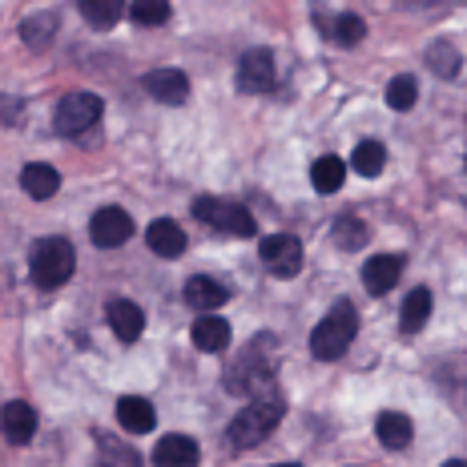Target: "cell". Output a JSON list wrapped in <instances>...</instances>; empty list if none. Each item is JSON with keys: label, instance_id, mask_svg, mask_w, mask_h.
Masks as SVG:
<instances>
[{"label": "cell", "instance_id": "obj_9", "mask_svg": "<svg viewBox=\"0 0 467 467\" xmlns=\"http://www.w3.org/2000/svg\"><path fill=\"white\" fill-rule=\"evenodd\" d=\"M89 234H93V242H97L101 250L125 246V242L133 238V218H130L125 210H117V206H105V210H97V213H93Z\"/></svg>", "mask_w": 467, "mask_h": 467}, {"label": "cell", "instance_id": "obj_18", "mask_svg": "<svg viewBox=\"0 0 467 467\" xmlns=\"http://www.w3.org/2000/svg\"><path fill=\"white\" fill-rule=\"evenodd\" d=\"M21 186H25L28 198L48 202L57 190H61V173H57L53 165H45V161H33V165H25L21 170Z\"/></svg>", "mask_w": 467, "mask_h": 467}, {"label": "cell", "instance_id": "obj_30", "mask_svg": "<svg viewBox=\"0 0 467 467\" xmlns=\"http://www.w3.org/2000/svg\"><path fill=\"white\" fill-rule=\"evenodd\" d=\"M133 25H165L170 21V5L165 0H138V5L130 8Z\"/></svg>", "mask_w": 467, "mask_h": 467}, {"label": "cell", "instance_id": "obj_20", "mask_svg": "<svg viewBox=\"0 0 467 467\" xmlns=\"http://www.w3.org/2000/svg\"><path fill=\"white\" fill-rule=\"evenodd\" d=\"M375 435H379V443L383 447H407L411 443V435H415V427H411V420H407L403 411H383L375 420Z\"/></svg>", "mask_w": 467, "mask_h": 467}, {"label": "cell", "instance_id": "obj_12", "mask_svg": "<svg viewBox=\"0 0 467 467\" xmlns=\"http://www.w3.org/2000/svg\"><path fill=\"white\" fill-rule=\"evenodd\" d=\"M0 431L8 443H28L36 435V411L28 403H5L0 407Z\"/></svg>", "mask_w": 467, "mask_h": 467}, {"label": "cell", "instance_id": "obj_29", "mask_svg": "<svg viewBox=\"0 0 467 467\" xmlns=\"http://www.w3.org/2000/svg\"><path fill=\"white\" fill-rule=\"evenodd\" d=\"M415 97H420L415 77H395V81L387 85V105H391V109H411Z\"/></svg>", "mask_w": 467, "mask_h": 467}, {"label": "cell", "instance_id": "obj_17", "mask_svg": "<svg viewBox=\"0 0 467 467\" xmlns=\"http://www.w3.org/2000/svg\"><path fill=\"white\" fill-rule=\"evenodd\" d=\"M145 242H150L153 254L161 258H178L182 250H186V234H182V226L173 218H158L150 230H145Z\"/></svg>", "mask_w": 467, "mask_h": 467}, {"label": "cell", "instance_id": "obj_11", "mask_svg": "<svg viewBox=\"0 0 467 467\" xmlns=\"http://www.w3.org/2000/svg\"><path fill=\"white\" fill-rule=\"evenodd\" d=\"M105 315H109V327H113V335L121 338V343H138V338H141L145 315H141L138 303H130V298H113Z\"/></svg>", "mask_w": 467, "mask_h": 467}, {"label": "cell", "instance_id": "obj_24", "mask_svg": "<svg viewBox=\"0 0 467 467\" xmlns=\"http://www.w3.org/2000/svg\"><path fill=\"white\" fill-rule=\"evenodd\" d=\"M350 165H355V173H363V178H379V173H383V165H387V150L379 141H358Z\"/></svg>", "mask_w": 467, "mask_h": 467}, {"label": "cell", "instance_id": "obj_1", "mask_svg": "<svg viewBox=\"0 0 467 467\" xmlns=\"http://www.w3.org/2000/svg\"><path fill=\"white\" fill-rule=\"evenodd\" d=\"M282 411H286V403H282L278 395L254 399V403H250V407H242V411L234 415L230 431H226L230 447H234V451H246V447H258V443L266 440V435L278 427Z\"/></svg>", "mask_w": 467, "mask_h": 467}, {"label": "cell", "instance_id": "obj_33", "mask_svg": "<svg viewBox=\"0 0 467 467\" xmlns=\"http://www.w3.org/2000/svg\"><path fill=\"white\" fill-rule=\"evenodd\" d=\"M443 467H467L463 460H451V463H443Z\"/></svg>", "mask_w": 467, "mask_h": 467}, {"label": "cell", "instance_id": "obj_16", "mask_svg": "<svg viewBox=\"0 0 467 467\" xmlns=\"http://www.w3.org/2000/svg\"><path fill=\"white\" fill-rule=\"evenodd\" d=\"M153 463L158 467H198V443L190 435H165L153 447Z\"/></svg>", "mask_w": 467, "mask_h": 467}, {"label": "cell", "instance_id": "obj_10", "mask_svg": "<svg viewBox=\"0 0 467 467\" xmlns=\"http://www.w3.org/2000/svg\"><path fill=\"white\" fill-rule=\"evenodd\" d=\"M141 85L150 89V97H158L161 105H182L190 97V81H186V73H178V69H153L141 77Z\"/></svg>", "mask_w": 467, "mask_h": 467}, {"label": "cell", "instance_id": "obj_5", "mask_svg": "<svg viewBox=\"0 0 467 467\" xmlns=\"http://www.w3.org/2000/svg\"><path fill=\"white\" fill-rule=\"evenodd\" d=\"M193 218L206 222V226L230 234V238H254L258 226H254V213L238 202H226V198H202L193 202Z\"/></svg>", "mask_w": 467, "mask_h": 467}, {"label": "cell", "instance_id": "obj_7", "mask_svg": "<svg viewBox=\"0 0 467 467\" xmlns=\"http://www.w3.org/2000/svg\"><path fill=\"white\" fill-rule=\"evenodd\" d=\"M278 85V61L270 48H250L238 61V89L242 93H270Z\"/></svg>", "mask_w": 467, "mask_h": 467}, {"label": "cell", "instance_id": "obj_31", "mask_svg": "<svg viewBox=\"0 0 467 467\" xmlns=\"http://www.w3.org/2000/svg\"><path fill=\"white\" fill-rule=\"evenodd\" d=\"M427 61H431V69H440L443 77H455V73H460V53H455V48L447 45V41L427 48Z\"/></svg>", "mask_w": 467, "mask_h": 467}, {"label": "cell", "instance_id": "obj_28", "mask_svg": "<svg viewBox=\"0 0 467 467\" xmlns=\"http://www.w3.org/2000/svg\"><path fill=\"white\" fill-rule=\"evenodd\" d=\"M101 467H141V455L130 443L101 440Z\"/></svg>", "mask_w": 467, "mask_h": 467}, {"label": "cell", "instance_id": "obj_4", "mask_svg": "<svg viewBox=\"0 0 467 467\" xmlns=\"http://www.w3.org/2000/svg\"><path fill=\"white\" fill-rule=\"evenodd\" d=\"M73 266H77V254L65 238H45L36 242L33 250V282L41 290H57L73 278Z\"/></svg>", "mask_w": 467, "mask_h": 467}, {"label": "cell", "instance_id": "obj_19", "mask_svg": "<svg viewBox=\"0 0 467 467\" xmlns=\"http://www.w3.org/2000/svg\"><path fill=\"white\" fill-rule=\"evenodd\" d=\"M193 347L198 350H226L230 347V323L218 315H202L193 323Z\"/></svg>", "mask_w": 467, "mask_h": 467}, {"label": "cell", "instance_id": "obj_6", "mask_svg": "<svg viewBox=\"0 0 467 467\" xmlns=\"http://www.w3.org/2000/svg\"><path fill=\"white\" fill-rule=\"evenodd\" d=\"M97 121H101V97L97 93H69L57 109V133H65V138L93 130Z\"/></svg>", "mask_w": 467, "mask_h": 467}, {"label": "cell", "instance_id": "obj_3", "mask_svg": "<svg viewBox=\"0 0 467 467\" xmlns=\"http://www.w3.org/2000/svg\"><path fill=\"white\" fill-rule=\"evenodd\" d=\"M358 335V315L350 303H335L327 310V318L315 327V335H310V350H315V358H323V363H335V358H343L350 343H355Z\"/></svg>", "mask_w": 467, "mask_h": 467}, {"label": "cell", "instance_id": "obj_34", "mask_svg": "<svg viewBox=\"0 0 467 467\" xmlns=\"http://www.w3.org/2000/svg\"><path fill=\"white\" fill-rule=\"evenodd\" d=\"M278 467H298V463H278Z\"/></svg>", "mask_w": 467, "mask_h": 467}, {"label": "cell", "instance_id": "obj_25", "mask_svg": "<svg viewBox=\"0 0 467 467\" xmlns=\"http://www.w3.org/2000/svg\"><path fill=\"white\" fill-rule=\"evenodd\" d=\"M367 238H371V226H363L358 218H338V222H335V242H338V250H363Z\"/></svg>", "mask_w": 467, "mask_h": 467}, {"label": "cell", "instance_id": "obj_13", "mask_svg": "<svg viewBox=\"0 0 467 467\" xmlns=\"http://www.w3.org/2000/svg\"><path fill=\"white\" fill-rule=\"evenodd\" d=\"M117 420H121V427L130 435H145L153 431V423H158V415H153V403L141 395H125L117 399Z\"/></svg>", "mask_w": 467, "mask_h": 467}, {"label": "cell", "instance_id": "obj_23", "mask_svg": "<svg viewBox=\"0 0 467 467\" xmlns=\"http://www.w3.org/2000/svg\"><path fill=\"white\" fill-rule=\"evenodd\" d=\"M343 178H347V165L338 158H318L315 165H310V182H315L318 193H338Z\"/></svg>", "mask_w": 467, "mask_h": 467}, {"label": "cell", "instance_id": "obj_32", "mask_svg": "<svg viewBox=\"0 0 467 467\" xmlns=\"http://www.w3.org/2000/svg\"><path fill=\"white\" fill-rule=\"evenodd\" d=\"M21 97H8V93H0V121H16L21 117Z\"/></svg>", "mask_w": 467, "mask_h": 467}, {"label": "cell", "instance_id": "obj_21", "mask_svg": "<svg viewBox=\"0 0 467 467\" xmlns=\"http://www.w3.org/2000/svg\"><path fill=\"white\" fill-rule=\"evenodd\" d=\"M427 315H431V290H427V286H415L411 295L403 298V310H399V327H403L407 335H415V330L427 323Z\"/></svg>", "mask_w": 467, "mask_h": 467}, {"label": "cell", "instance_id": "obj_8", "mask_svg": "<svg viewBox=\"0 0 467 467\" xmlns=\"http://www.w3.org/2000/svg\"><path fill=\"white\" fill-rule=\"evenodd\" d=\"M262 266L275 278H295L303 270V242L290 238V234H275V238L262 242Z\"/></svg>", "mask_w": 467, "mask_h": 467}, {"label": "cell", "instance_id": "obj_27", "mask_svg": "<svg viewBox=\"0 0 467 467\" xmlns=\"http://www.w3.org/2000/svg\"><path fill=\"white\" fill-rule=\"evenodd\" d=\"M53 28H57V16L53 13H36L25 21V41L28 48H48V41H53Z\"/></svg>", "mask_w": 467, "mask_h": 467}, {"label": "cell", "instance_id": "obj_2", "mask_svg": "<svg viewBox=\"0 0 467 467\" xmlns=\"http://www.w3.org/2000/svg\"><path fill=\"white\" fill-rule=\"evenodd\" d=\"M270 338H258L254 347L246 350V355L238 358V363L226 371V387L234 395H250V399H266V395H278L275 391V358L262 355V347H266Z\"/></svg>", "mask_w": 467, "mask_h": 467}, {"label": "cell", "instance_id": "obj_26", "mask_svg": "<svg viewBox=\"0 0 467 467\" xmlns=\"http://www.w3.org/2000/svg\"><path fill=\"white\" fill-rule=\"evenodd\" d=\"M81 16L97 28H113L121 21V5L117 0H81Z\"/></svg>", "mask_w": 467, "mask_h": 467}, {"label": "cell", "instance_id": "obj_14", "mask_svg": "<svg viewBox=\"0 0 467 467\" xmlns=\"http://www.w3.org/2000/svg\"><path fill=\"white\" fill-rule=\"evenodd\" d=\"M399 275H403V258L399 254H375V258H367V266H363V282L371 295H387L399 282Z\"/></svg>", "mask_w": 467, "mask_h": 467}, {"label": "cell", "instance_id": "obj_15", "mask_svg": "<svg viewBox=\"0 0 467 467\" xmlns=\"http://www.w3.org/2000/svg\"><path fill=\"white\" fill-rule=\"evenodd\" d=\"M230 298V290L222 286L218 278H210V275H198V278H190L186 282V303L193 310H202V315H213L222 303Z\"/></svg>", "mask_w": 467, "mask_h": 467}, {"label": "cell", "instance_id": "obj_22", "mask_svg": "<svg viewBox=\"0 0 467 467\" xmlns=\"http://www.w3.org/2000/svg\"><path fill=\"white\" fill-rule=\"evenodd\" d=\"M318 25L327 28V36H330L335 45H358V41H363V33H367L363 16H355V13H343V16H335V21L318 16Z\"/></svg>", "mask_w": 467, "mask_h": 467}]
</instances>
